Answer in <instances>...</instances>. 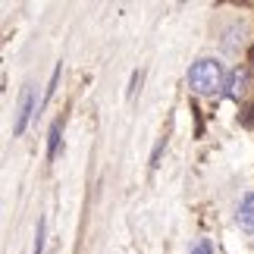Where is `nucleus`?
Returning <instances> with one entry per match:
<instances>
[{
  "instance_id": "obj_1",
  "label": "nucleus",
  "mask_w": 254,
  "mask_h": 254,
  "mask_svg": "<svg viewBox=\"0 0 254 254\" xmlns=\"http://www.w3.org/2000/svg\"><path fill=\"white\" fill-rule=\"evenodd\" d=\"M185 82H189V88L194 94L201 97H213L220 94L223 88H226V72H223V66L217 60H210V57H204V60L191 63L189 75H185Z\"/></svg>"
},
{
  "instance_id": "obj_2",
  "label": "nucleus",
  "mask_w": 254,
  "mask_h": 254,
  "mask_svg": "<svg viewBox=\"0 0 254 254\" xmlns=\"http://www.w3.org/2000/svg\"><path fill=\"white\" fill-rule=\"evenodd\" d=\"M32 113H35V91H32V85H25V88H22V97H19V107H16L13 135H22V132H25V126H28V120H32Z\"/></svg>"
},
{
  "instance_id": "obj_3",
  "label": "nucleus",
  "mask_w": 254,
  "mask_h": 254,
  "mask_svg": "<svg viewBox=\"0 0 254 254\" xmlns=\"http://www.w3.org/2000/svg\"><path fill=\"white\" fill-rule=\"evenodd\" d=\"M248 88H251V72L245 69V66H236L229 75H226V97H232V101H242V97L248 94Z\"/></svg>"
},
{
  "instance_id": "obj_4",
  "label": "nucleus",
  "mask_w": 254,
  "mask_h": 254,
  "mask_svg": "<svg viewBox=\"0 0 254 254\" xmlns=\"http://www.w3.org/2000/svg\"><path fill=\"white\" fill-rule=\"evenodd\" d=\"M236 223H239V229L254 232V191H248L245 198H242L239 213H236Z\"/></svg>"
},
{
  "instance_id": "obj_5",
  "label": "nucleus",
  "mask_w": 254,
  "mask_h": 254,
  "mask_svg": "<svg viewBox=\"0 0 254 254\" xmlns=\"http://www.w3.org/2000/svg\"><path fill=\"white\" fill-rule=\"evenodd\" d=\"M60 129H63V120H54L51 135H47V160L57 157V148H60Z\"/></svg>"
},
{
  "instance_id": "obj_6",
  "label": "nucleus",
  "mask_w": 254,
  "mask_h": 254,
  "mask_svg": "<svg viewBox=\"0 0 254 254\" xmlns=\"http://www.w3.org/2000/svg\"><path fill=\"white\" fill-rule=\"evenodd\" d=\"M32 254H44V217H38V226H35V251Z\"/></svg>"
},
{
  "instance_id": "obj_7",
  "label": "nucleus",
  "mask_w": 254,
  "mask_h": 254,
  "mask_svg": "<svg viewBox=\"0 0 254 254\" xmlns=\"http://www.w3.org/2000/svg\"><path fill=\"white\" fill-rule=\"evenodd\" d=\"M57 82H60V66H57V69H54V75H51V85L44 88V104H47V101H51V97H54V91H57Z\"/></svg>"
},
{
  "instance_id": "obj_8",
  "label": "nucleus",
  "mask_w": 254,
  "mask_h": 254,
  "mask_svg": "<svg viewBox=\"0 0 254 254\" xmlns=\"http://www.w3.org/2000/svg\"><path fill=\"white\" fill-rule=\"evenodd\" d=\"M141 79H144V72L138 69V72H135V75H132V85H129V91H126V97H132L135 91H138V88H141Z\"/></svg>"
},
{
  "instance_id": "obj_9",
  "label": "nucleus",
  "mask_w": 254,
  "mask_h": 254,
  "mask_svg": "<svg viewBox=\"0 0 254 254\" xmlns=\"http://www.w3.org/2000/svg\"><path fill=\"white\" fill-rule=\"evenodd\" d=\"M242 123H245V126H254V104H251L248 110H245V116H242Z\"/></svg>"
},
{
  "instance_id": "obj_10",
  "label": "nucleus",
  "mask_w": 254,
  "mask_h": 254,
  "mask_svg": "<svg viewBox=\"0 0 254 254\" xmlns=\"http://www.w3.org/2000/svg\"><path fill=\"white\" fill-rule=\"evenodd\" d=\"M189 254H210V245H207V242H201V245H198V248H191Z\"/></svg>"
},
{
  "instance_id": "obj_11",
  "label": "nucleus",
  "mask_w": 254,
  "mask_h": 254,
  "mask_svg": "<svg viewBox=\"0 0 254 254\" xmlns=\"http://www.w3.org/2000/svg\"><path fill=\"white\" fill-rule=\"evenodd\" d=\"M251 60H254V51H251Z\"/></svg>"
},
{
  "instance_id": "obj_12",
  "label": "nucleus",
  "mask_w": 254,
  "mask_h": 254,
  "mask_svg": "<svg viewBox=\"0 0 254 254\" xmlns=\"http://www.w3.org/2000/svg\"><path fill=\"white\" fill-rule=\"evenodd\" d=\"M210 254H213V251H210Z\"/></svg>"
}]
</instances>
